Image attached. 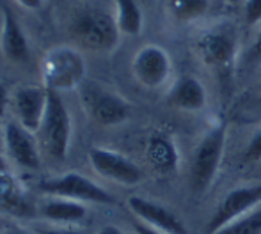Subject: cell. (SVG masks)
Listing matches in <instances>:
<instances>
[{"instance_id":"d4e9b609","label":"cell","mask_w":261,"mask_h":234,"mask_svg":"<svg viewBox=\"0 0 261 234\" xmlns=\"http://www.w3.org/2000/svg\"><path fill=\"white\" fill-rule=\"evenodd\" d=\"M245 62L252 66L261 64V32L256 36V39L249 46L247 53H245Z\"/></svg>"},{"instance_id":"44dd1931","label":"cell","mask_w":261,"mask_h":234,"mask_svg":"<svg viewBox=\"0 0 261 234\" xmlns=\"http://www.w3.org/2000/svg\"><path fill=\"white\" fill-rule=\"evenodd\" d=\"M215 234H261V206L237 218Z\"/></svg>"},{"instance_id":"f546056e","label":"cell","mask_w":261,"mask_h":234,"mask_svg":"<svg viewBox=\"0 0 261 234\" xmlns=\"http://www.w3.org/2000/svg\"><path fill=\"white\" fill-rule=\"evenodd\" d=\"M4 234H38L34 229H25V227H9Z\"/></svg>"},{"instance_id":"7402d4cb","label":"cell","mask_w":261,"mask_h":234,"mask_svg":"<svg viewBox=\"0 0 261 234\" xmlns=\"http://www.w3.org/2000/svg\"><path fill=\"white\" fill-rule=\"evenodd\" d=\"M244 18L247 27H254L261 21V0H245Z\"/></svg>"},{"instance_id":"e0dca14e","label":"cell","mask_w":261,"mask_h":234,"mask_svg":"<svg viewBox=\"0 0 261 234\" xmlns=\"http://www.w3.org/2000/svg\"><path fill=\"white\" fill-rule=\"evenodd\" d=\"M0 211L14 215V217H23V215L31 213V206H29L20 185L7 172L0 174Z\"/></svg>"},{"instance_id":"4fadbf2b","label":"cell","mask_w":261,"mask_h":234,"mask_svg":"<svg viewBox=\"0 0 261 234\" xmlns=\"http://www.w3.org/2000/svg\"><path fill=\"white\" fill-rule=\"evenodd\" d=\"M128 208L139 220L156 231L165 234H189L181 218L155 200L144 199L141 195H132L128 197Z\"/></svg>"},{"instance_id":"52a82bcc","label":"cell","mask_w":261,"mask_h":234,"mask_svg":"<svg viewBox=\"0 0 261 234\" xmlns=\"http://www.w3.org/2000/svg\"><path fill=\"white\" fill-rule=\"evenodd\" d=\"M196 50L201 61L217 71H227L237 55V34L233 27H215L197 38Z\"/></svg>"},{"instance_id":"2e32d148","label":"cell","mask_w":261,"mask_h":234,"mask_svg":"<svg viewBox=\"0 0 261 234\" xmlns=\"http://www.w3.org/2000/svg\"><path fill=\"white\" fill-rule=\"evenodd\" d=\"M39 215L48 224L59 225H76L87 218V208L82 202L61 197H46L39 202Z\"/></svg>"},{"instance_id":"9a60e30c","label":"cell","mask_w":261,"mask_h":234,"mask_svg":"<svg viewBox=\"0 0 261 234\" xmlns=\"http://www.w3.org/2000/svg\"><path fill=\"white\" fill-rule=\"evenodd\" d=\"M169 107L179 108L187 112L203 110L206 105V91L204 85L192 75L179 76L165 94Z\"/></svg>"},{"instance_id":"277c9868","label":"cell","mask_w":261,"mask_h":234,"mask_svg":"<svg viewBox=\"0 0 261 234\" xmlns=\"http://www.w3.org/2000/svg\"><path fill=\"white\" fill-rule=\"evenodd\" d=\"M86 78V62L82 53L71 46L50 50L43 61V85L57 93L79 89Z\"/></svg>"},{"instance_id":"9c48e42d","label":"cell","mask_w":261,"mask_h":234,"mask_svg":"<svg viewBox=\"0 0 261 234\" xmlns=\"http://www.w3.org/2000/svg\"><path fill=\"white\" fill-rule=\"evenodd\" d=\"M87 156H89V163L94 172L114 183L134 186L144 179L141 167L117 151L107 148H91Z\"/></svg>"},{"instance_id":"ba28073f","label":"cell","mask_w":261,"mask_h":234,"mask_svg":"<svg viewBox=\"0 0 261 234\" xmlns=\"http://www.w3.org/2000/svg\"><path fill=\"white\" fill-rule=\"evenodd\" d=\"M259 202H261V183L251 186H240V188H234L231 192H227L226 197L220 200L215 213L210 218L206 225L208 234L219 232L220 229L229 225L231 222H234L237 218L244 217L249 211L258 208Z\"/></svg>"},{"instance_id":"d6986e66","label":"cell","mask_w":261,"mask_h":234,"mask_svg":"<svg viewBox=\"0 0 261 234\" xmlns=\"http://www.w3.org/2000/svg\"><path fill=\"white\" fill-rule=\"evenodd\" d=\"M148 156L151 165L158 170H171L176 165V151L164 135H156L149 140Z\"/></svg>"},{"instance_id":"4316f807","label":"cell","mask_w":261,"mask_h":234,"mask_svg":"<svg viewBox=\"0 0 261 234\" xmlns=\"http://www.w3.org/2000/svg\"><path fill=\"white\" fill-rule=\"evenodd\" d=\"M134 231L135 234H165V232H160V231H156V229L149 227V225H146L144 222H141V220L134 222Z\"/></svg>"},{"instance_id":"6da1fadb","label":"cell","mask_w":261,"mask_h":234,"mask_svg":"<svg viewBox=\"0 0 261 234\" xmlns=\"http://www.w3.org/2000/svg\"><path fill=\"white\" fill-rule=\"evenodd\" d=\"M36 135L41 149L50 158L55 162H62L66 158L71 142V115L57 91L48 89L45 115Z\"/></svg>"},{"instance_id":"5bb4252c","label":"cell","mask_w":261,"mask_h":234,"mask_svg":"<svg viewBox=\"0 0 261 234\" xmlns=\"http://www.w3.org/2000/svg\"><path fill=\"white\" fill-rule=\"evenodd\" d=\"M2 11V27H0V50L4 57L13 64H25L31 58L27 36L21 28L20 21L7 4L0 6Z\"/></svg>"},{"instance_id":"83f0119b","label":"cell","mask_w":261,"mask_h":234,"mask_svg":"<svg viewBox=\"0 0 261 234\" xmlns=\"http://www.w3.org/2000/svg\"><path fill=\"white\" fill-rule=\"evenodd\" d=\"M18 4H20L21 7H25V9H31V11H36L39 9V7L43 6V0H16Z\"/></svg>"},{"instance_id":"484cf974","label":"cell","mask_w":261,"mask_h":234,"mask_svg":"<svg viewBox=\"0 0 261 234\" xmlns=\"http://www.w3.org/2000/svg\"><path fill=\"white\" fill-rule=\"evenodd\" d=\"M7 105H9V93H7V87L0 82V117L6 115Z\"/></svg>"},{"instance_id":"d6a6232c","label":"cell","mask_w":261,"mask_h":234,"mask_svg":"<svg viewBox=\"0 0 261 234\" xmlns=\"http://www.w3.org/2000/svg\"><path fill=\"white\" fill-rule=\"evenodd\" d=\"M259 91H261V82H259Z\"/></svg>"},{"instance_id":"8992f818","label":"cell","mask_w":261,"mask_h":234,"mask_svg":"<svg viewBox=\"0 0 261 234\" xmlns=\"http://www.w3.org/2000/svg\"><path fill=\"white\" fill-rule=\"evenodd\" d=\"M39 193L45 197H61V199L76 200V202L112 204L114 197L101 188L93 179L79 172H66L57 178H48L38 183Z\"/></svg>"},{"instance_id":"ffe728a7","label":"cell","mask_w":261,"mask_h":234,"mask_svg":"<svg viewBox=\"0 0 261 234\" xmlns=\"http://www.w3.org/2000/svg\"><path fill=\"white\" fill-rule=\"evenodd\" d=\"M210 0H169V13L178 21H196L206 14Z\"/></svg>"},{"instance_id":"f1b7e54d","label":"cell","mask_w":261,"mask_h":234,"mask_svg":"<svg viewBox=\"0 0 261 234\" xmlns=\"http://www.w3.org/2000/svg\"><path fill=\"white\" fill-rule=\"evenodd\" d=\"M96 234H124L123 231H121L117 225H112V224H107L103 225V227H100L98 229V232Z\"/></svg>"},{"instance_id":"1f68e13d","label":"cell","mask_w":261,"mask_h":234,"mask_svg":"<svg viewBox=\"0 0 261 234\" xmlns=\"http://www.w3.org/2000/svg\"><path fill=\"white\" fill-rule=\"evenodd\" d=\"M4 145V131H0V148Z\"/></svg>"},{"instance_id":"4dcf8cb0","label":"cell","mask_w":261,"mask_h":234,"mask_svg":"<svg viewBox=\"0 0 261 234\" xmlns=\"http://www.w3.org/2000/svg\"><path fill=\"white\" fill-rule=\"evenodd\" d=\"M2 172H7V163H6V160L0 156V174Z\"/></svg>"},{"instance_id":"8fae6325","label":"cell","mask_w":261,"mask_h":234,"mask_svg":"<svg viewBox=\"0 0 261 234\" xmlns=\"http://www.w3.org/2000/svg\"><path fill=\"white\" fill-rule=\"evenodd\" d=\"M132 71L141 85L155 89L164 85L171 75V58L162 46L146 45L135 53Z\"/></svg>"},{"instance_id":"603a6c76","label":"cell","mask_w":261,"mask_h":234,"mask_svg":"<svg viewBox=\"0 0 261 234\" xmlns=\"http://www.w3.org/2000/svg\"><path fill=\"white\" fill-rule=\"evenodd\" d=\"M244 160L245 162H259L261 160V128L254 131V135L249 140L244 151Z\"/></svg>"},{"instance_id":"7a4b0ae2","label":"cell","mask_w":261,"mask_h":234,"mask_svg":"<svg viewBox=\"0 0 261 234\" xmlns=\"http://www.w3.org/2000/svg\"><path fill=\"white\" fill-rule=\"evenodd\" d=\"M71 34L82 48L91 52H110L119 41L116 18L96 7H84L73 16Z\"/></svg>"},{"instance_id":"7c38bea8","label":"cell","mask_w":261,"mask_h":234,"mask_svg":"<svg viewBox=\"0 0 261 234\" xmlns=\"http://www.w3.org/2000/svg\"><path fill=\"white\" fill-rule=\"evenodd\" d=\"M46 100H48V89L45 85H23L13 93L11 105L16 121L25 130L38 133L45 115Z\"/></svg>"},{"instance_id":"ac0fdd59","label":"cell","mask_w":261,"mask_h":234,"mask_svg":"<svg viewBox=\"0 0 261 234\" xmlns=\"http://www.w3.org/2000/svg\"><path fill=\"white\" fill-rule=\"evenodd\" d=\"M116 4V23L121 34L139 36L144 25L142 11L135 0H114Z\"/></svg>"},{"instance_id":"30bf717a","label":"cell","mask_w":261,"mask_h":234,"mask_svg":"<svg viewBox=\"0 0 261 234\" xmlns=\"http://www.w3.org/2000/svg\"><path fill=\"white\" fill-rule=\"evenodd\" d=\"M4 148L7 151V156L21 169L38 170L41 165L39 142L36 138V133L25 130L18 121H9L4 126Z\"/></svg>"},{"instance_id":"cb8c5ba5","label":"cell","mask_w":261,"mask_h":234,"mask_svg":"<svg viewBox=\"0 0 261 234\" xmlns=\"http://www.w3.org/2000/svg\"><path fill=\"white\" fill-rule=\"evenodd\" d=\"M34 231L38 234H82L80 229H76L75 225H59V224H39L34 227Z\"/></svg>"},{"instance_id":"5b68a950","label":"cell","mask_w":261,"mask_h":234,"mask_svg":"<svg viewBox=\"0 0 261 234\" xmlns=\"http://www.w3.org/2000/svg\"><path fill=\"white\" fill-rule=\"evenodd\" d=\"M79 94L86 114L101 126H116L130 117V103L100 83L84 80Z\"/></svg>"},{"instance_id":"3957f363","label":"cell","mask_w":261,"mask_h":234,"mask_svg":"<svg viewBox=\"0 0 261 234\" xmlns=\"http://www.w3.org/2000/svg\"><path fill=\"white\" fill-rule=\"evenodd\" d=\"M226 124L212 128L194 149L189 179L194 193H204L215 181L226 148Z\"/></svg>"}]
</instances>
